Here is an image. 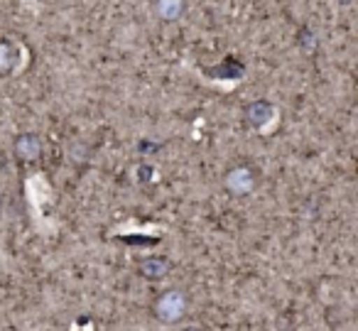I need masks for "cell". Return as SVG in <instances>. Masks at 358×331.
<instances>
[{"label":"cell","instance_id":"cell-1","mask_svg":"<svg viewBox=\"0 0 358 331\" xmlns=\"http://www.w3.org/2000/svg\"><path fill=\"white\" fill-rule=\"evenodd\" d=\"M187 311V295L179 290H169L164 295H159V300L155 302V314H157L159 321L164 324H174L185 316Z\"/></svg>","mask_w":358,"mask_h":331},{"label":"cell","instance_id":"cell-2","mask_svg":"<svg viewBox=\"0 0 358 331\" xmlns=\"http://www.w3.org/2000/svg\"><path fill=\"white\" fill-rule=\"evenodd\" d=\"M226 187H229V192L238 194V197H243V194H250V192H253V187H255L253 172H250L248 167L231 169V172L226 174Z\"/></svg>","mask_w":358,"mask_h":331},{"label":"cell","instance_id":"cell-3","mask_svg":"<svg viewBox=\"0 0 358 331\" xmlns=\"http://www.w3.org/2000/svg\"><path fill=\"white\" fill-rule=\"evenodd\" d=\"M15 155L22 162H37L42 155V143L37 135H20L15 143Z\"/></svg>","mask_w":358,"mask_h":331},{"label":"cell","instance_id":"cell-4","mask_svg":"<svg viewBox=\"0 0 358 331\" xmlns=\"http://www.w3.org/2000/svg\"><path fill=\"white\" fill-rule=\"evenodd\" d=\"M275 118H278V108L273 104H268V101H258V104H253L248 108V120L260 130L268 123H273Z\"/></svg>","mask_w":358,"mask_h":331},{"label":"cell","instance_id":"cell-5","mask_svg":"<svg viewBox=\"0 0 358 331\" xmlns=\"http://www.w3.org/2000/svg\"><path fill=\"white\" fill-rule=\"evenodd\" d=\"M155 13H157L159 20L174 22L185 13V0H157V3H155Z\"/></svg>","mask_w":358,"mask_h":331},{"label":"cell","instance_id":"cell-6","mask_svg":"<svg viewBox=\"0 0 358 331\" xmlns=\"http://www.w3.org/2000/svg\"><path fill=\"white\" fill-rule=\"evenodd\" d=\"M167 270H169V265L162 258H148V260L140 265V272H143L148 280H162V277L167 275Z\"/></svg>","mask_w":358,"mask_h":331},{"label":"cell","instance_id":"cell-7","mask_svg":"<svg viewBox=\"0 0 358 331\" xmlns=\"http://www.w3.org/2000/svg\"><path fill=\"white\" fill-rule=\"evenodd\" d=\"M15 62H17V47H13L10 42H0V74H6V71L15 69Z\"/></svg>","mask_w":358,"mask_h":331}]
</instances>
